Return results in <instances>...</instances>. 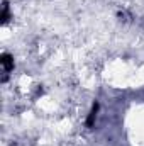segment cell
I'll use <instances>...</instances> for the list:
<instances>
[{
    "label": "cell",
    "mask_w": 144,
    "mask_h": 146,
    "mask_svg": "<svg viewBox=\"0 0 144 146\" xmlns=\"http://www.w3.org/2000/svg\"><path fill=\"white\" fill-rule=\"evenodd\" d=\"M0 63H2L5 73H10L12 70H14V58H12L9 53H3V54L0 56Z\"/></svg>",
    "instance_id": "6da1fadb"
},
{
    "label": "cell",
    "mask_w": 144,
    "mask_h": 146,
    "mask_svg": "<svg viewBox=\"0 0 144 146\" xmlns=\"http://www.w3.org/2000/svg\"><path fill=\"white\" fill-rule=\"evenodd\" d=\"M97 112H98V102H95V104L92 106V110H90V114H88V117H87V127H92V126H93L95 117H97Z\"/></svg>",
    "instance_id": "7a4b0ae2"
},
{
    "label": "cell",
    "mask_w": 144,
    "mask_h": 146,
    "mask_svg": "<svg viewBox=\"0 0 144 146\" xmlns=\"http://www.w3.org/2000/svg\"><path fill=\"white\" fill-rule=\"evenodd\" d=\"M9 2L5 0L3 2V7H2V15H0V19H2V24H7L9 22Z\"/></svg>",
    "instance_id": "3957f363"
}]
</instances>
